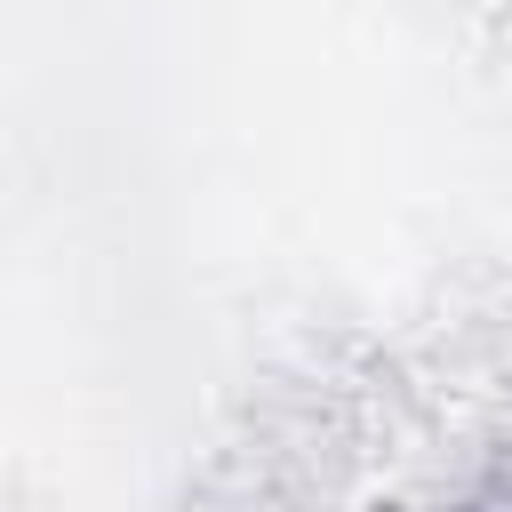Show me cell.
<instances>
[{
	"label": "cell",
	"mask_w": 512,
	"mask_h": 512,
	"mask_svg": "<svg viewBox=\"0 0 512 512\" xmlns=\"http://www.w3.org/2000/svg\"><path fill=\"white\" fill-rule=\"evenodd\" d=\"M464 512H512V488H496V496H480V504H464Z\"/></svg>",
	"instance_id": "cell-1"
}]
</instances>
